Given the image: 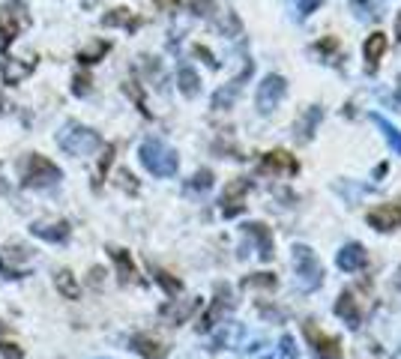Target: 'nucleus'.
<instances>
[{
    "label": "nucleus",
    "instance_id": "nucleus-1",
    "mask_svg": "<svg viewBox=\"0 0 401 359\" xmlns=\"http://www.w3.org/2000/svg\"><path fill=\"white\" fill-rule=\"evenodd\" d=\"M141 165H144L153 177H174L177 174V168H180V159H177V153L168 147V144H162L159 138H147L144 144H141Z\"/></svg>",
    "mask_w": 401,
    "mask_h": 359
},
{
    "label": "nucleus",
    "instance_id": "nucleus-2",
    "mask_svg": "<svg viewBox=\"0 0 401 359\" xmlns=\"http://www.w3.org/2000/svg\"><path fill=\"white\" fill-rule=\"evenodd\" d=\"M294 284L303 294H314L324 284V267L309 246H294Z\"/></svg>",
    "mask_w": 401,
    "mask_h": 359
},
{
    "label": "nucleus",
    "instance_id": "nucleus-3",
    "mask_svg": "<svg viewBox=\"0 0 401 359\" xmlns=\"http://www.w3.org/2000/svg\"><path fill=\"white\" fill-rule=\"evenodd\" d=\"M21 183L24 186H31V189H48V186H57L60 183V168H57L54 162L48 159H42L39 153H31L27 159L21 162Z\"/></svg>",
    "mask_w": 401,
    "mask_h": 359
},
{
    "label": "nucleus",
    "instance_id": "nucleus-4",
    "mask_svg": "<svg viewBox=\"0 0 401 359\" xmlns=\"http://www.w3.org/2000/svg\"><path fill=\"white\" fill-rule=\"evenodd\" d=\"M57 144H60V150L69 153V156H90L99 150V135L87 126H78V123H69L63 126V132L57 135Z\"/></svg>",
    "mask_w": 401,
    "mask_h": 359
},
{
    "label": "nucleus",
    "instance_id": "nucleus-5",
    "mask_svg": "<svg viewBox=\"0 0 401 359\" xmlns=\"http://www.w3.org/2000/svg\"><path fill=\"white\" fill-rule=\"evenodd\" d=\"M288 93V84H284L282 75H267L261 81V87H257V111L261 114H273L279 108V102Z\"/></svg>",
    "mask_w": 401,
    "mask_h": 359
},
{
    "label": "nucleus",
    "instance_id": "nucleus-6",
    "mask_svg": "<svg viewBox=\"0 0 401 359\" xmlns=\"http://www.w3.org/2000/svg\"><path fill=\"white\" fill-rule=\"evenodd\" d=\"M306 336H309L314 353H318L321 359H338V356H341V344H338V338H336V336H326L324 329H318L311 321L306 323Z\"/></svg>",
    "mask_w": 401,
    "mask_h": 359
},
{
    "label": "nucleus",
    "instance_id": "nucleus-7",
    "mask_svg": "<svg viewBox=\"0 0 401 359\" xmlns=\"http://www.w3.org/2000/svg\"><path fill=\"white\" fill-rule=\"evenodd\" d=\"M365 219L375 231H398L401 227V207L398 204H380L375 210H368Z\"/></svg>",
    "mask_w": 401,
    "mask_h": 359
},
{
    "label": "nucleus",
    "instance_id": "nucleus-8",
    "mask_svg": "<svg viewBox=\"0 0 401 359\" xmlns=\"http://www.w3.org/2000/svg\"><path fill=\"white\" fill-rule=\"evenodd\" d=\"M249 189H252V183L246 177H237L234 183H228V189L222 195V213L225 215H237L242 210V200H246Z\"/></svg>",
    "mask_w": 401,
    "mask_h": 359
},
{
    "label": "nucleus",
    "instance_id": "nucleus-9",
    "mask_svg": "<svg viewBox=\"0 0 401 359\" xmlns=\"http://www.w3.org/2000/svg\"><path fill=\"white\" fill-rule=\"evenodd\" d=\"M336 264H338V269H345V272H356V269H363L368 264V254H365V249L360 246V242H348V246L338 249Z\"/></svg>",
    "mask_w": 401,
    "mask_h": 359
},
{
    "label": "nucleus",
    "instance_id": "nucleus-10",
    "mask_svg": "<svg viewBox=\"0 0 401 359\" xmlns=\"http://www.w3.org/2000/svg\"><path fill=\"white\" fill-rule=\"evenodd\" d=\"M261 171H267V174H296V171H299V162L294 159L291 153L273 150V153H267V156H264Z\"/></svg>",
    "mask_w": 401,
    "mask_h": 359
},
{
    "label": "nucleus",
    "instance_id": "nucleus-11",
    "mask_svg": "<svg viewBox=\"0 0 401 359\" xmlns=\"http://www.w3.org/2000/svg\"><path fill=\"white\" fill-rule=\"evenodd\" d=\"M228 309H234V299H231V291H228L225 284H219V299L213 303V309L207 311V318L198 323V329H210V326H216V321L222 318V314L228 311Z\"/></svg>",
    "mask_w": 401,
    "mask_h": 359
},
{
    "label": "nucleus",
    "instance_id": "nucleus-12",
    "mask_svg": "<svg viewBox=\"0 0 401 359\" xmlns=\"http://www.w3.org/2000/svg\"><path fill=\"white\" fill-rule=\"evenodd\" d=\"M246 237H252L255 242H257V254H261V261H273V237H269V231H267V225H261V222H252V225H246Z\"/></svg>",
    "mask_w": 401,
    "mask_h": 359
},
{
    "label": "nucleus",
    "instance_id": "nucleus-13",
    "mask_svg": "<svg viewBox=\"0 0 401 359\" xmlns=\"http://www.w3.org/2000/svg\"><path fill=\"white\" fill-rule=\"evenodd\" d=\"M336 314L341 321H345L351 329H356L363 323V311H360V306H356V299H353V294H341L338 296V303H336Z\"/></svg>",
    "mask_w": 401,
    "mask_h": 359
},
{
    "label": "nucleus",
    "instance_id": "nucleus-14",
    "mask_svg": "<svg viewBox=\"0 0 401 359\" xmlns=\"http://www.w3.org/2000/svg\"><path fill=\"white\" fill-rule=\"evenodd\" d=\"M252 69H255V66L249 63L246 69H242V75H240V78H234L225 90H219L216 96H213V108H231V102L237 99V93H240V87H242V81H246V78L252 75Z\"/></svg>",
    "mask_w": 401,
    "mask_h": 359
},
{
    "label": "nucleus",
    "instance_id": "nucleus-15",
    "mask_svg": "<svg viewBox=\"0 0 401 359\" xmlns=\"http://www.w3.org/2000/svg\"><path fill=\"white\" fill-rule=\"evenodd\" d=\"M31 234L39 240H48V242H63L69 237V222H54V225L36 222V225H31Z\"/></svg>",
    "mask_w": 401,
    "mask_h": 359
},
{
    "label": "nucleus",
    "instance_id": "nucleus-16",
    "mask_svg": "<svg viewBox=\"0 0 401 359\" xmlns=\"http://www.w3.org/2000/svg\"><path fill=\"white\" fill-rule=\"evenodd\" d=\"M18 31H21V18L12 16V12H4V16H0V51H6L12 42H16Z\"/></svg>",
    "mask_w": 401,
    "mask_h": 359
},
{
    "label": "nucleus",
    "instance_id": "nucleus-17",
    "mask_svg": "<svg viewBox=\"0 0 401 359\" xmlns=\"http://www.w3.org/2000/svg\"><path fill=\"white\" fill-rule=\"evenodd\" d=\"M321 117H324V111L318 108V105H311L306 114H303V120L296 123V132H299V141H311V135H314V129H318V123H321Z\"/></svg>",
    "mask_w": 401,
    "mask_h": 359
},
{
    "label": "nucleus",
    "instance_id": "nucleus-18",
    "mask_svg": "<svg viewBox=\"0 0 401 359\" xmlns=\"http://www.w3.org/2000/svg\"><path fill=\"white\" fill-rule=\"evenodd\" d=\"M132 348H135V353H141L144 359H165V348L156 338H150V336H135Z\"/></svg>",
    "mask_w": 401,
    "mask_h": 359
},
{
    "label": "nucleus",
    "instance_id": "nucleus-19",
    "mask_svg": "<svg viewBox=\"0 0 401 359\" xmlns=\"http://www.w3.org/2000/svg\"><path fill=\"white\" fill-rule=\"evenodd\" d=\"M383 51H386V36H383V33H371L368 42H365V63L375 69V66L380 63Z\"/></svg>",
    "mask_w": 401,
    "mask_h": 359
},
{
    "label": "nucleus",
    "instance_id": "nucleus-20",
    "mask_svg": "<svg viewBox=\"0 0 401 359\" xmlns=\"http://www.w3.org/2000/svg\"><path fill=\"white\" fill-rule=\"evenodd\" d=\"M371 120H375V123L380 126V132H383L386 144L392 147V153H395V156H401V132H398V129H395L390 120H386V117H380V114H371Z\"/></svg>",
    "mask_w": 401,
    "mask_h": 359
},
{
    "label": "nucleus",
    "instance_id": "nucleus-21",
    "mask_svg": "<svg viewBox=\"0 0 401 359\" xmlns=\"http://www.w3.org/2000/svg\"><path fill=\"white\" fill-rule=\"evenodd\" d=\"M54 284H57V291H60L66 299H78V294H81V287H78V282H75V276L69 269H60L54 276Z\"/></svg>",
    "mask_w": 401,
    "mask_h": 359
},
{
    "label": "nucleus",
    "instance_id": "nucleus-22",
    "mask_svg": "<svg viewBox=\"0 0 401 359\" xmlns=\"http://www.w3.org/2000/svg\"><path fill=\"white\" fill-rule=\"evenodd\" d=\"M108 254L114 257V264H117V269H120V282H123V284L132 282L135 267H132V257H129V252H126V249H108Z\"/></svg>",
    "mask_w": 401,
    "mask_h": 359
},
{
    "label": "nucleus",
    "instance_id": "nucleus-23",
    "mask_svg": "<svg viewBox=\"0 0 401 359\" xmlns=\"http://www.w3.org/2000/svg\"><path fill=\"white\" fill-rule=\"evenodd\" d=\"M177 84H180V90H183V96H195L198 93V72L192 69V66H180V72H177Z\"/></svg>",
    "mask_w": 401,
    "mask_h": 359
},
{
    "label": "nucleus",
    "instance_id": "nucleus-24",
    "mask_svg": "<svg viewBox=\"0 0 401 359\" xmlns=\"http://www.w3.org/2000/svg\"><path fill=\"white\" fill-rule=\"evenodd\" d=\"M31 69H33V63H16V60H4V78H6V84H18L24 75H31Z\"/></svg>",
    "mask_w": 401,
    "mask_h": 359
},
{
    "label": "nucleus",
    "instance_id": "nucleus-25",
    "mask_svg": "<svg viewBox=\"0 0 401 359\" xmlns=\"http://www.w3.org/2000/svg\"><path fill=\"white\" fill-rule=\"evenodd\" d=\"M198 309V303H195V299H192V303H183L180 309L174 306V303H171V306H165L162 309V314H165V318H171V323H183L186 318H189V314Z\"/></svg>",
    "mask_w": 401,
    "mask_h": 359
},
{
    "label": "nucleus",
    "instance_id": "nucleus-26",
    "mask_svg": "<svg viewBox=\"0 0 401 359\" xmlns=\"http://www.w3.org/2000/svg\"><path fill=\"white\" fill-rule=\"evenodd\" d=\"M102 24H105V27H117V24H123V27H129V31H135V27H138V21H135L132 16H129V9H114L111 16L102 18Z\"/></svg>",
    "mask_w": 401,
    "mask_h": 359
},
{
    "label": "nucleus",
    "instance_id": "nucleus-27",
    "mask_svg": "<svg viewBox=\"0 0 401 359\" xmlns=\"http://www.w3.org/2000/svg\"><path fill=\"white\" fill-rule=\"evenodd\" d=\"M264 359H296V344H294V338H291V336H282L276 353H269V356H264Z\"/></svg>",
    "mask_w": 401,
    "mask_h": 359
},
{
    "label": "nucleus",
    "instance_id": "nucleus-28",
    "mask_svg": "<svg viewBox=\"0 0 401 359\" xmlns=\"http://www.w3.org/2000/svg\"><path fill=\"white\" fill-rule=\"evenodd\" d=\"M105 51H108V42H96V45H90L87 51H81V54H78V60H81V63H96Z\"/></svg>",
    "mask_w": 401,
    "mask_h": 359
},
{
    "label": "nucleus",
    "instance_id": "nucleus-29",
    "mask_svg": "<svg viewBox=\"0 0 401 359\" xmlns=\"http://www.w3.org/2000/svg\"><path fill=\"white\" fill-rule=\"evenodd\" d=\"M242 284L246 287H276V276H269V272H257V276H249Z\"/></svg>",
    "mask_w": 401,
    "mask_h": 359
},
{
    "label": "nucleus",
    "instance_id": "nucleus-30",
    "mask_svg": "<svg viewBox=\"0 0 401 359\" xmlns=\"http://www.w3.org/2000/svg\"><path fill=\"white\" fill-rule=\"evenodd\" d=\"M189 6H192L195 16H213V12H216V4H213V0H189Z\"/></svg>",
    "mask_w": 401,
    "mask_h": 359
},
{
    "label": "nucleus",
    "instance_id": "nucleus-31",
    "mask_svg": "<svg viewBox=\"0 0 401 359\" xmlns=\"http://www.w3.org/2000/svg\"><path fill=\"white\" fill-rule=\"evenodd\" d=\"M210 186H213V174H210V171H198L195 180L189 183V189H210Z\"/></svg>",
    "mask_w": 401,
    "mask_h": 359
},
{
    "label": "nucleus",
    "instance_id": "nucleus-32",
    "mask_svg": "<svg viewBox=\"0 0 401 359\" xmlns=\"http://www.w3.org/2000/svg\"><path fill=\"white\" fill-rule=\"evenodd\" d=\"M156 282H159V284L165 287V291H171V294H180V287H183L177 279H171L168 272H156Z\"/></svg>",
    "mask_w": 401,
    "mask_h": 359
},
{
    "label": "nucleus",
    "instance_id": "nucleus-33",
    "mask_svg": "<svg viewBox=\"0 0 401 359\" xmlns=\"http://www.w3.org/2000/svg\"><path fill=\"white\" fill-rule=\"evenodd\" d=\"M0 353H4V359H21L24 350L16 348V344H9V341H0Z\"/></svg>",
    "mask_w": 401,
    "mask_h": 359
},
{
    "label": "nucleus",
    "instance_id": "nucleus-34",
    "mask_svg": "<svg viewBox=\"0 0 401 359\" xmlns=\"http://www.w3.org/2000/svg\"><path fill=\"white\" fill-rule=\"evenodd\" d=\"M87 84H90V81H87V75H81V78H75V87H73V90H75L78 96H87V90H90Z\"/></svg>",
    "mask_w": 401,
    "mask_h": 359
},
{
    "label": "nucleus",
    "instance_id": "nucleus-35",
    "mask_svg": "<svg viewBox=\"0 0 401 359\" xmlns=\"http://www.w3.org/2000/svg\"><path fill=\"white\" fill-rule=\"evenodd\" d=\"M318 4H321V0H303V16H309V12L318 6Z\"/></svg>",
    "mask_w": 401,
    "mask_h": 359
},
{
    "label": "nucleus",
    "instance_id": "nucleus-36",
    "mask_svg": "<svg viewBox=\"0 0 401 359\" xmlns=\"http://www.w3.org/2000/svg\"><path fill=\"white\" fill-rule=\"evenodd\" d=\"M395 33H398V39H401V16H398V24H395Z\"/></svg>",
    "mask_w": 401,
    "mask_h": 359
},
{
    "label": "nucleus",
    "instance_id": "nucleus-37",
    "mask_svg": "<svg viewBox=\"0 0 401 359\" xmlns=\"http://www.w3.org/2000/svg\"><path fill=\"white\" fill-rule=\"evenodd\" d=\"M398 272H401V269H398ZM398 284H401V276H398Z\"/></svg>",
    "mask_w": 401,
    "mask_h": 359
},
{
    "label": "nucleus",
    "instance_id": "nucleus-38",
    "mask_svg": "<svg viewBox=\"0 0 401 359\" xmlns=\"http://www.w3.org/2000/svg\"><path fill=\"white\" fill-rule=\"evenodd\" d=\"M398 356H401V353H398Z\"/></svg>",
    "mask_w": 401,
    "mask_h": 359
}]
</instances>
